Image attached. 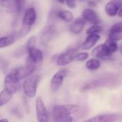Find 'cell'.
Here are the masks:
<instances>
[{"label":"cell","instance_id":"1","mask_svg":"<svg viewBox=\"0 0 122 122\" xmlns=\"http://www.w3.org/2000/svg\"><path fill=\"white\" fill-rule=\"evenodd\" d=\"M80 109V107L76 104L56 105L52 109V116L56 122H72L73 118L71 115L79 112Z\"/></svg>","mask_w":122,"mask_h":122},{"label":"cell","instance_id":"2","mask_svg":"<svg viewBox=\"0 0 122 122\" xmlns=\"http://www.w3.org/2000/svg\"><path fill=\"white\" fill-rule=\"evenodd\" d=\"M36 19V12L35 9L33 7L29 8L26 11V12L24 15L21 28L19 30L17 35L19 37H21V36H24L26 34H27L30 30L31 26L35 23Z\"/></svg>","mask_w":122,"mask_h":122},{"label":"cell","instance_id":"3","mask_svg":"<svg viewBox=\"0 0 122 122\" xmlns=\"http://www.w3.org/2000/svg\"><path fill=\"white\" fill-rule=\"evenodd\" d=\"M118 81L113 78V77H102L99 78L95 80H93L86 84H85L81 88V92H86L90 90L99 89L102 87H107V86H114L116 83H117Z\"/></svg>","mask_w":122,"mask_h":122},{"label":"cell","instance_id":"4","mask_svg":"<svg viewBox=\"0 0 122 122\" xmlns=\"http://www.w3.org/2000/svg\"><path fill=\"white\" fill-rule=\"evenodd\" d=\"M39 75H31L24 81L23 90L24 94L29 98H34L36 94L37 86L39 81Z\"/></svg>","mask_w":122,"mask_h":122},{"label":"cell","instance_id":"5","mask_svg":"<svg viewBox=\"0 0 122 122\" xmlns=\"http://www.w3.org/2000/svg\"><path fill=\"white\" fill-rule=\"evenodd\" d=\"M66 75L67 70L65 69L59 70L54 74L50 82V89L52 93H55L59 90Z\"/></svg>","mask_w":122,"mask_h":122},{"label":"cell","instance_id":"6","mask_svg":"<svg viewBox=\"0 0 122 122\" xmlns=\"http://www.w3.org/2000/svg\"><path fill=\"white\" fill-rule=\"evenodd\" d=\"M36 112L37 120L40 122H48L49 113L46 109V107L41 97H37L36 100Z\"/></svg>","mask_w":122,"mask_h":122},{"label":"cell","instance_id":"7","mask_svg":"<svg viewBox=\"0 0 122 122\" xmlns=\"http://www.w3.org/2000/svg\"><path fill=\"white\" fill-rule=\"evenodd\" d=\"M76 55V51L74 49H69L66 52L61 54L56 60V64L59 66H66L70 63H71L74 60H75Z\"/></svg>","mask_w":122,"mask_h":122},{"label":"cell","instance_id":"8","mask_svg":"<svg viewBox=\"0 0 122 122\" xmlns=\"http://www.w3.org/2000/svg\"><path fill=\"white\" fill-rule=\"evenodd\" d=\"M56 34V28L54 25H48L46 26H45L41 34H40V37H39V40L41 43L42 45H46L50 40L52 39V37L54 36V34Z\"/></svg>","mask_w":122,"mask_h":122},{"label":"cell","instance_id":"9","mask_svg":"<svg viewBox=\"0 0 122 122\" xmlns=\"http://www.w3.org/2000/svg\"><path fill=\"white\" fill-rule=\"evenodd\" d=\"M19 81L16 78L12 71L9 72L4 79V88L9 89L13 94H15L19 88Z\"/></svg>","mask_w":122,"mask_h":122},{"label":"cell","instance_id":"10","mask_svg":"<svg viewBox=\"0 0 122 122\" xmlns=\"http://www.w3.org/2000/svg\"><path fill=\"white\" fill-rule=\"evenodd\" d=\"M122 6V0H112L105 6V11L109 16L118 15L119 11Z\"/></svg>","mask_w":122,"mask_h":122},{"label":"cell","instance_id":"11","mask_svg":"<svg viewBox=\"0 0 122 122\" xmlns=\"http://www.w3.org/2000/svg\"><path fill=\"white\" fill-rule=\"evenodd\" d=\"M81 16L86 21H88L93 24H99V23L101 22L98 14L92 9H84L81 13Z\"/></svg>","mask_w":122,"mask_h":122},{"label":"cell","instance_id":"12","mask_svg":"<svg viewBox=\"0 0 122 122\" xmlns=\"http://www.w3.org/2000/svg\"><path fill=\"white\" fill-rule=\"evenodd\" d=\"M26 51L28 53V57H29L36 64L42 61L43 54L40 49L36 48L35 46H33V47L27 48Z\"/></svg>","mask_w":122,"mask_h":122},{"label":"cell","instance_id":"13","mask_svg":"<svg viewBox=\"0 0 122 122\" xmlns=\"http://www.w3.org/2000/svg\"><path fill=\"white\" fill-rule=\"evenodd\" d=\"M92 54L98 59L103 60H110L112 59V55L109 54L104 49L103 44H100L95 47L92 51Z\"/></svg>","mask_w":122,"mask_h":122},{"label":"cell","instance_id":"14","mask_svg":"<svg viewBox=\"0 0 122 122\" xmlns=\"http://www.w3.org/2000/svg\"><path fill=\"white\" fill-rule=\"evenodd\" d=\"M99 39H100V36L98 34H88L87 37L86 38L84 43L82 44L81 47L84 50L90 49L95 46V44L99 41Z\"/></svg>","mask_w":122,"mask_h":122},{"label":"cell","instance_id":"15","mask_svg":"<svg viewBox=\"0 0 122 122\" xmlns=\"http://www.w3.org/2000/svg\"><path fill=\"white\" fill-rule=\"evenodd\" d=\"M119 116L117 114H102L94 117L93 118L86 119V122H114L118 120Z\"/></svg>","mask_w":122,"mask_h":122},{"label":"cell","instance_id":"16","mask_svg":"<svg viewBox=\"0 0 122 122\" xmlns=\"http://www.w3.org/2000/svg\"><path fill=\"white\" fill-rule=\"evenodd\" d=\"M85 21H86L83 18H78L75 19L69 26L70 31L74 34H80L85 26Z\"/></svg>","mask_w":122,"mask_h":122},{"label":"cell","instance_id":"17","mask_svg":"<svg viewBox=\"0 0 122 122\" xmlns=\"http://www.w3.org/2000/svg\"><path fill=\"white\" fill-rule=\"evenodd\" d=\"M103 46H104V49H106V51L111 55H112L114 52H116L119 48L116 41H114L110 38L107 39L104 41V43L103 44Z\"/></svg>","mask_w":122,"mask_h":122},{"label":"cell","instance_id":"18","mask_svg":"<svg viewBox=\"0 0 122 122\" xmlns=\"http://www.w3.org/2000/svg\"><path fill=\"white\" fill-rule=\"evenodd\" d=\"M14 94L9 89L4 88L0 93V106L3 107L7 104L12 98Z\"/></svg>","mask_w":122,"mask_h":122},{"label":"cell","instance_id":"19","mask_svg":"<svg viewBox=\"0 0 122 122\" xmlns=\"http://www.w3.org/2000/svg\"><path fill=\"white\" fill-rule=\"evenodd\" d=\"M101 61L98 58H94L88 60L86 63V67L90 71H95L100 68Z\"/></svg>","mask_w":122,"mask_h":122},{"label":"cell","instance_id":"20","mask_svg":"<svg viewBox=\"0 0 122 122\" xmlns=\"http://www.w3.org/2000/svg\"><path fill=\"white\" fill-rule=\"evenodd\" d=\"M16 36L14 35H9L6 36H1L0 39V48L9 46L14 43Z\"/></svg>","mask_w":122,"mask_h":122},{"label":"cell","instance_id":"21","mask_svg":"<svg viewBox=\"0 0 122 122\" xmlns=\"http://www.w3.org/2000/svg\"><path fill=\"white\" fill-rule=\"evenodd\" d=\"M56 16L60 19H61L64 21H66V22L71 21L74 19V16H73L72 13L68 10H61L56 13Z\"/></svg>","mask_w":122,"mask_h":122},{"label":"cell","instance_id":"22","mask_svg":"<svg viewBox=\"0 0 122 122\" xmlns=\"http://www.w3.org/2000/svg\"><path fill=\"white\" fill-rule=\"evenodd\" d=\"M102 31V27L99 24H94L93 26H90L86 30L87 34H99Z\"/></svg>","mask_w":122,"mask_h":122},{"label":"cell","instance_id":"23","mask_svg":"<svg viewBox=\"0 0 122 122\" xmlns=\"http://www.w3.org/2000/svg\"><path fill=\"white\" fill-rule=\"evenodd\" d=\"M13 1H14V6H15L16 11L20 13L24 6L25 0H13Z\"/></svg>","mask_w":122,"mask_h":122},{"label":"cell","instance_id":"24","mask_svg":"<svg viewBox=\"0 0 122 122\" xmlns=\"http://www.w3.org/2000/svg\"><path fill=\"white\" fill-rule=\"evenodd\" d=\"M109 38L114 40V41H119L122 39V32H117V31H109L108 34Z\"/></svg>","mask_w":122,"mask_h":122},{"label":"cell","instance_id":"25","mask_svg":"<svg viewBox=\"0 0 122 122\" xmlns=\"http://www.w3.org/2000/svg\"><path fill=\"white\" fill-rule=\"evenodd\" d=\"M36 41H37V39L36 36H31L26 41V49L27 48H29V47H33V46H35L36 44Z\"/></svg>","mask_w":122,"mask_h":122},{"label":"cell","instance_id":"26","mask_svg":"<svg viewBox=\"0 0 122 122\" xmlns=\"http://www.w3.org/2000/svg\"><path fill=\"white\" fill-rule=\"evenodd\" d=\"M89 57V54L86 52H80L76 54L75 60L76 61H84Z\"/></svg>","mask_w":122,"mask_h":122},{"label":"cell","instance_id":"27","mask_svg":"<svg viewBox=\"0 0 122 122\" xmlns=\"http://www.w3.org/2000/svg\"><path fill=\"white\" fill-rule=\"evenodd\" d=\"M8 69H9L8 63L6 62V61L4 60V59L2 57H1V69L2 71V72L5 74L6 73H7Z\"/></svg>","mask_w":122,"mask_h":122},{"label":"cell","instance_id":"28","mask_svg":"<svg viewBox=\"0 0 122 122\" xmlns=\"http://www.w3.org/2000/svg\"><path fill=\"white\" fill-rule=\"evenodd\" d=\"M110 31H117V32H122V21L119 22L117 24H115L112 27L109 29Z\"/></svg>","mask_w":122,"mask_h":122},{"label":"cell","instance_id":"29","mask_svg":"<svg viewBox=\"0 0 122 122\" xmlns=\"http://www.w3.org/2000/svg\"><path fill=\"white\" fill-rule=\"evenodd\" d=\"M66 5L71 8V9H74L76 7V3H75V0H66Z\"/></svg>","mask_w":122,"mask_h":122},{"label":"cell","instance_id":"30","mask_svg":"<svg viewBox=\"0 0 122 122\" xmlns=\"http://www.w3.org/2000/svg\"><path fill=\"white\" fill-rule=\"evenodd\" d=\"M87 2H88V4H89L90 6H92V7H94V6H96V5H97L96 2H94V1H93L89 0Z\"/></svg>","mask_w":122,"mask_h":122},{"label":"cell","instance_id":"31","mask_svg":"<svg viewBox=\"0 0 122 122\" xmlns=\"http://www.w3.org/2000/svg\"><path fill=\"white\" fill-rule=\"evenodd\" d=\"M118 15H119V17H122V8L120 9L119 11V14H118Z\"/></svg>","mask_w":122,"mask_h":122},{"label":"cell","instance_id":"32","mask_svg":"<svg viewBox=\"0 0 122 122\" xmlns=\"http://www.w3.org/2000/svg\"><path fill=\"white\" fill-rule=\"evenodd\" d=\"M58 2H59L60 4H64V1H66V0H56Z\"/></svg>","mask_w":122,"mask_h":122},{"label":"cell","instance_id":"33","mask_svg":"<svg viewBox=\"0 0 122 122\" xmlns=\"http://www.w3.org/2000/svg\"><path fill=\"white\" fill-rule=\"evenodd\" d=\"M119 50H120V52H121V54L122 55V43L120 44V46H119Z\"/></svg>","mask_w":122,"mask_h":122},{"label":"cell","instance_id":"34","mask_svg":"<svg viewBox=\"0 0 122 122\" xmlns=\"http://www.w3.org/2000/svg\"><path fill=\"white\" fill-rule=\"evenodd\" d=\"M1 122H9V120H8V119H1Z\"/></svg>","mask_w":122,"mask_h":122},{"label":"cell","instance_id":"35","mask_svg":"<svg viewBox=\"0 0 122 122\" xmlns=\"http://www.w3.org/2000/svg\"><path fill=\"white\" fill-rule=\"evenodd\" d=\"M120 65H121V66H122V62H121V64H120Z\"/></svg>","mask_w":122,"mask_h":122},{"label":"cell","instance_id":"36","mask_svg":"<svg viewBox=\"0 0 122 122\" xmlns=\"http://www.w3.org/2000/svg\"><path fill=\"white\" fill-rule=\"evenodd\" d=\"M80 1H84V0H80Z\"/></svg>","mask_w":122,"mask_h":122}]
</instances>
